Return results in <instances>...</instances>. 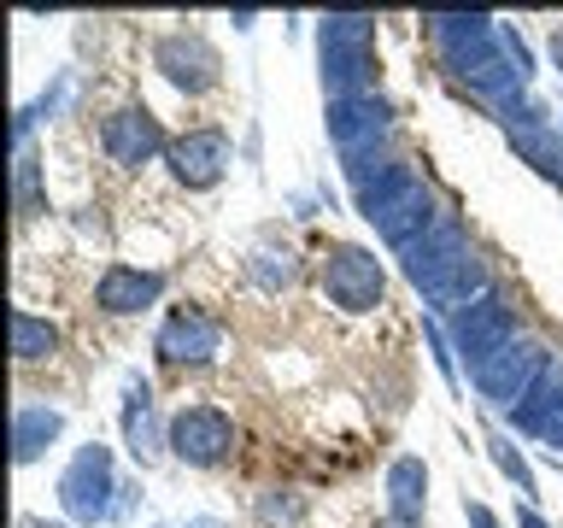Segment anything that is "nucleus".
<instances>
[{
  "label": "nucleus",
  "mask_w": 563,
  "mask_h": 528,
  "mask_svg": "<svg viewBox=\"0 0 563 528\" xmlns=\"http://www.w3.org/2000/svg\"><path fill=\"white\" fill-rule=\"evenodd\" d=\"M422 24H429V35L440 42V53H446V65L457 70V82H470L475 95L493 100L499 112L522 100L528 47L510 24H499V18H487V12H429Z\"/></svg>",
  "instance_id": "1"
},
{
  "label": "nucleus",
  "mask_w": 563,
  "mask_h": 528,
  "mask_svg": "<svg viewBox=\"0 0 563 528\" xmlns=\"http://www.w3.org/2000/svg\"><path fill=\"white\" fill-rule=\"evenodd\" d=\"M399 258H405L411 288L440 311H464L487 294V264L470 253V235H464V223H457L452 211H440V223Z\"/></svg>",
  "instance_id": "2"
},
{
  "label": "nucleus",
  "mask_w": 563,
  "mask_h": 528,
  "mask_svg": "<svg viewBox=\"0 0 563 528\" xmlns=\"http://www.w3.org/2000/svg\"><path fill=\"white\" fill-rule=\"evenodd\" d=\"M358 211L376 223V235L394 246V253H411V246L440 223L434 194L411 165H376V176L358 183Z\"/></svg>",
  "instance_id": "3"
},
{
  "label": "nucleus",
  "mask_w": 563,
  "mask_h": 528,
  "mask_svg": "<svg viewBox=\"0 0 563 528\" xmlns=\"http://www.w3.org/2000/svg\"><path fill=\"white\" fill-rule=\"evenodd\" d=\"M369 35H376V18H364V12L323 18L317 47H323V88H329V100L369 95V77H376V47H369Z\"/></svg>",
  "instance_id": "4"
},
{
  "label": "nucleus",
  "mask_w": 563,
  "mask_h": 528,
  "mask_svg": "<svg viewBox=\"0 0 563 528\" xmlns=\"http://www.w3.org/2000/svg\"><path fill=\"white\" fill-rule=\"evenodd\" d=\"M112 493H123L118 475H112V452H106L100 440H88V447L70 458V470L59 475V505H65V517L82 522V528L112 522V517H118V499H112Z\"/></svg>",
  "instance_id": "5"
},
{
  "label": "nucleus",
  "mask_w": 563,
  "mask_h": 528,
  "mask_svg": "<svg viewBox=\"0 0 563 528\" xmlns=\"http://www.w3.org/2000/svg\"><path fill=\"white\" fill-rule=\"evenodd\" d=\"M545 370H552V352H545L540 341H522L517 334V341H510L505 352H493L482 370H470V382L487 405H510V411H517V405L540 387Z\"/></svg>",
  "instance_id": "6"
},
{
  "label": "nucleus",
  "mask_w": 563,
  "mask_h": 528,
  "mask_svg": "<svg viewBox=\"0 0 563 528\" xmlns=\"http://www.w3.org/2000/svg\"><path fill=\"white\" fill-rule=\"evenodd\" d=\"M165 435H170V452L194 470H218L235 452V417L218 411V405H183Z\"/></svg>",
  "instance_id": "7"
},
{
  "label": "nucleus",
  "mask_w": 563,
  "mask_h": 528,
  "mask_svg": "<svg viewBox=\"0 0 563 528\" xmlns=\"http://www.w3.org/2000/svg\"><path fill=\"white\" fill-rule=\"evenodd\" d=\"M382 288H387L382 258L364 253V246H334V253L323 258V294H329V306H341L352 317L376 311L382 306Z\"/></svg>",
  "instance_id": "8"
},
{
  "label": "nucleus",
  "mask_w": 563,
  "mask_h": 528,
  "mask_svg": "<svg viewBox=\"0 0 563 528\" xmlns=\"http://www.w3.org/2000/svg\"><path fill=\"white\" fill-rule=\"evenodd\" d=\"M510 341H517V311H510L499 294H482L475 306H464L452 317V346L464 352L470 370H482L493 352H505Z\"/></svg>",
  "instance_id": "9"
},
{
  "label": "nucleus",
  "mask_w": 563,
  "mask_h": 528,
  "mask_svg": "<svg viewBox=\"0 0 563 528\" xmlns=\"http://www.w3.org/2000/svg\"><path fill=\"white\" fill-rule=\"evenodd\" d=\"M153 65L165 70V82L176 88V95H211V88H218V77H223L218 47H211L200 30L165 35V42L153 47Z\"/></svg>",
  "instance_id": "10"
},
{
  "label": "nucleus",
  "mask_w": 563,
  "mask_h": 528,
  "mask_svg": "<svg viewBox=\"0 0 563 528\" xmlns=\"http://www.w3.org/2000/svg\"><path fill=\"white\" fill-rule=\"evenodd\" d=\"M394 130V112H387V100L376 95H358V100H329V141L341 147V158L352 170L364 165L369 153H376V141Z\"/></svg>",
  "instance_id": "11"
},
{
  "label": "nucleus",
  "mask_w": 563,
  "mask_h": 528,
  "mask_svg": "<svg viewBox=\"0 0 563 528\" xmlns=\"http://www.w3.org/2000/svg\"><path fill=\"white\" fill-rule=\"evenodd\" d=\"M505 135L522 165H534L545 183H563V123H552L540 106H505Z\"/></svg>",
  "instance_id": "12"
},
{
  "label": "nucleus",
  "mask_w": 563,
  "mask_h": 528,
  "mask_svg": "<svg viewBox=\"0 0 563 528\" xmlns=\"http://www.w3.org/2000/svg\"><path fill=\"white\" fill-rule=\"evenodd\" d=\"M100 147L112 153L123 170H141V165H153L158 153H170V141H165V130H158V118L147 106H123V112H112L100 123Z\"/></svg>",
  "instance_id": "13"
},
{
  "label": "nucleus",
  "mask_w": 563,
  "mask_h": 528,
  "mask_svg": "<svg viewBox=\"0 0 563 528\" xmlns=\"http://www.w3.org/2000/svg\"><path fill=\"white\" fill-rule=\"evenodd\" d=\"M158 352L170 364H211L223 352V323L200 306H176L158 329Z\"/></svg>",
  "instance_id": "14"
},
{
  "label": "nucleus",
  "mask_w": 563,
  "mask_h": 528,
  "mask_svg": "<svg viewBox=\"0 0 563 528\" xmlns=\"http://www.w3.org/2000/svg\"><path fill=\"white\" fill-rule=\"evenodd\" d=\"M170 176L183 188H218L229 170V135L223 130H188L170 141Z\"/></svg>",
  "instance_id": "15"
},
{
  "label": "nucleus",
  "mask_w": 563,
  "mask_h": 528,
  "mask_svg": "<svg viewBox=\"0 0 563 528\" xmlns=\"http://www.w3.org/2000/svg\"><path fill=\"white\" fill-rule=\"evenodd\" d=\"M123 447H130L135 464H153V458L170 447V435H158V411H153L147 376H130V382H123Z\"/></svg>",
  "instance_id": "16"
},
{
  "label": "nucleus",
  "mask_w": 563,
  "mask_h": 528,
  "mask_svg": "<svg viewBox=\"0 0 563 528\" xmlns=\"http://www.w3.org/2000/svg\"><path fill=\"white\" fill-rule=\"evenodd\" d=\"M158 294H165V276H158V271H135V264H112V271L95 282V306H100L106 317L147 311Z\"/></svg>",
  "instance_id": "17"
},
{
  "label": "nucleus",
  "mask_w": 563,
  "mask_h": 528,
  "mask_svg": "<svg viewBox=\"0 0 563 528\" xmlns=\"http://www.w3.org/2000/svg\"><path fill=\"white\" fill-rule=\"evenodd\" d=\"M422 505H429V464L405 452V458L387 464V517L422 522Z\"/></svg>",
  "instance_id": "18"
},
{
  "label": "nucleus",
  "mask_w": 563,
  "mask_h": 528,
  "mask_svg": "<svg viewBox=\"0 0 563 528\" xmlns=\"http://www.w3.org/2000/svg\"><path fill=\"white\" fill-rule=\"evenodd\" d=\"M65 435V417L53 411V405H18V417H12V458L18 464H35L53 440Z\"/></svg>",
  "instance_id": "19"
},
{
  "label": "nucleus",
  "mask_w": 563,
  "mask_h": 528,
  "mask_svg": "<svg viewBox=\"0 0 563 528\" xmlns=\"http://www.w3.org/2000/svg\"><path fill=\"white\" fill-rule=\"evenodd\" d=\"M53 352H59V323H47V317H35V311H12V359L42 364Z\"/></svg>",
  "instance_id": "20"
},
{
  "label": "nucleus",
  "mask_w": 563,
  "mask_h": 528,
  "mask_svg": "<svg viewBox=\"0 0 563 528\" xmlns=\"http://www.w3.org/2000/svg\"><path fill=\"white\" fill-rule=\"evenodd\" d=\"M487 452H493V464H499V470L510 475V482H517V493H522V499H534L540 487H534V470H528V458L517 452V440L493 429V435H487Z\"/></svg>",
  "instance_id": "21"
},
{
  "label": "nucleus",
  "mask_w": 563,
  "mask_h": 528,
  "mask_svg": "<svg viewBox=\"0 0 563 528\" xmlns=\"http://www.w3.org/2000/svg\"><path fill=\"white\" fill-rule=\"evenodd\" d=\"M258 522L264 528H299L306 522V499L288 493V487H264L258 493Z\"/></svg>",
  "instance_id": "22"
},
{
  "label": "nucleus",
  "mask_w": 563,
  "mask_h": 528,
  "mask_svg": "<svg viewBox=\"0 0 563 528\" xmlns=\"http://www.w3.org/2000/svg\"><path fill=\"white\" fill-rule=\"evenodd\" d=\"M12 194H18V218H35V211H42V188H35V153H30V147H18Z\"/></svg>",
  "instance_id": "23"
},
{
  "label": "nucleus",
  "mask_w": 563,
  "mask_h": 528,
  "mask_svg": "<svg viewBox=\"0 0 563 528\" xmlns=\"http://www.w3.org/2000/svg\"><path fill=\"white\" fill-rule=\"evenodd\" d=\"M253 276L264 282V288H288V282L299 276V264H294V253H258L253 258Z\"/></svg>",
  "instance_id": "24"
},
{
  "label": "nucleus",
  "mask_w": 563,
  "mask_h": 528,
  "mask_svg": "<svg viewBox=\"0 0 563 528\" xmlns=\"http://www.w3.org/2000/svg\"><path fill=\"white\" fill-rule=\"evenodd\" d=\"M429 346H434V364H440V376L452 382V352H446V334H440L434 323H429Z\"/></svg>",
  "instance_id": "25"
},
{
  "label": "nucleus",
  "mask_w": 563,
  "mask_h": 528,
  "mask_svg": "<svg viewBox=\"0 0 563 528\" xmlns=\"http://www.w3.org/2000/svg\"><path fill=\"white\" fill-rule=\"evenodd\" d=\"M464 517H470V528H499V517H493L482 499H464Z\"/></svg>",
  "instance_id": "26"
},
{
  "label": "nucleus",
  "mask_w": 563,
  "mask_h": 528,
  "mask_svg": "<svg viewBox=\"0 0 563 528\" xmlns=\"http://www.w3.org/2000/svg\"><path fill=\"white\" fill-rule=\"evenodd\" d=\"M517 528H545V517H540L534 505H522V510H517Z\"/></svg>",
  "instance_id": "27"
},
{
  "label": "nucleus",
  "mask_w": 563,
  "mask_h": 528,
  "mask_svg": "<svg viewBox=\"0 0 563 528\" xmlns=\"http://www.w3.org/2000/svg\"><path fill=\"white\" fill-rule=\"evenodd\" d=\"M552 65L563 70V30H552Z\"/></svg>",
  "instance_id": "28"
},
{
  "label": "nucleus",
  "mask_w": 563,
  "mask_h": 528,
  "mask_svg": "<svg viewBox=\"0 0 563 528\" xmlns=\"http://www.w3.org/2000/svg\"><path fill=\"white\" fill-rule=\"evenodd\" d=\"M183 528H223L218 517H194V522H183Z\"/></svg>",
  "instance_id": "29"
},
{
  "label": "nucleus",
  "mask_w": 563,
  "mask_h": 528,
  "mask_svg": "<svg viewBox=\"0 0 563 528\" xmlns=\"http://www.w3.org/2000/svg\"><path fill=\"white\" fill-rule=\"evenodd\" d=\"M376 528H422V522H399V517H387V522H376Z\"/></svg>",
  "instance_id": "30"
},
{
  "label": "nucleus",
  "mask_w": 563,
  "mask_h": 528,
  "mask_svg": "<svg viewBox=\"0 0 563 528\" xmlns=\"http://www.w3.org/2000/svg\"><path fill=\"white\" fill-rule=\"evenodd\" d=\"M24 528H42V522H30V517H24ZM47 528H59V522H47Z\"/></svg>",
  "instance_id": "31"
}]
</instances>
